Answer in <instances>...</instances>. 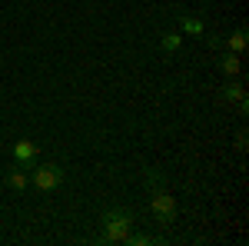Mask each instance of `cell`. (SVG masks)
<instances>
[{"label":"cell","mask_w":249,"mask_h":246,"mask_svg":"<svg viewBox=\"0 0 249 246\" xmlns=\"http://www.w3.org/2000/svg\"><path fill=\"white\" fill-rule=\"evenodd\" d=\"M179 43H183V37H179V34H166V37H163V50H166V54H173V50H179Z\"/></svg>","instance_id":"cell-9"},{"label":"cell","mask_w":249,"mask_h":246,"mask_svg":"<svg viewBox=\"0 0 249 246\" xmlns=\"http://www.w3.org/2000/svg\"><path fill=\"white\" fill-rule=\"evenodd\" d=\"M27 183H30V180H27V173H20L17 167L7 173V187H10V189H17V193H20V189H27Z\"/></svg>","instance_id":"cell-5"},{"label":"cell","mask_w":249,"mask_h":246,"mask_svg":"<svg viewBox=\"0 0 249 246\" xmlns=\"http://www.w3.org/2000/svg\"><path fill=\"white\" fill-rule=\"evenodd\" d=\"M223 96H226V100H243L246 94H243V87L232 80V83H226V87H223Z\"/></svg>","instance_id":"cell-8"},{"label":"cell","mask_w":249,"mask_h":246,"mask_svg":"<svg viewBox=\"0 0 249 246\" xmlns=\"http://www.w3.org/2000/svg\"><path fill=\"white\" fill-rule=\"evenodd\" d=\"M14 160H17V167H34V163H37V143L17 140V143H14Z\"/></svg>","instance_id":"cell-4"},{"label":"cell","mask_w":249,"mask_h":246,"mask_svg":"<svg viewBox=\"0 0 249 246\" xmlns=\"http://www.w3.org/2000/svg\"><path fill=\"white\" fill-rule=\"evenodd\" d=\"M150 209H153V216L163 227H173L176 223V196H170V189H163V183H153Z\"/></svg>","instance_id":"cell-2"},{"label":"cell","mask_w":249,"mask_h":246,"mask_svg":"<svg viewBox=\"0 0 249 246\" xmlns=\"http://www.w3.org/2000/svg\"><path fill=\"white\" fill-rule=\"evenodd\" d=\"M183 30H186V34H203V20H196V17H183Z\"/></svg>","instance_id":"cell-10"},{"label":"cell","mask_w":249,"mask_h":246,"mask_svg":"<svg viewBox=\"0 0 249 246\" xmlns=\"http://www.w3.org/2000/svg\"><path fill=\"white\" fill-rule=\"evenodd\" d=\"M219 67H223V74H226V76H236V74H239V67H243V63H239V57H236V54H226Z\"/></svg>","instance_id":"cell-7"},{"label":"cell","mask_w":249,"mask_h":246,"mask_svg":"<svg viewBox=\"0 0 249 246\" xmlns=\"http://www.w3.org/2000/svg\"><path fill=\"white\" fill-rule=\"evenodd\" d=\"M226 47H230L232 54H243V50H246V30L239 27V30H236V34H232V37L226 40Z\"/></svg>","instance_id":"cell-6"},{"label":"cell","mask_w":249,"mask_h":246,"mask_svg":"<svg viewBox=\"0 0 249 246\" xmlns=\"http://www.w3.org/2000/svg\"><path fill=\"white\" fill-rule=\"evenodd\" d=\"M100 223H103V236H100V243H123V240L130 236L133 216H130L126 209H107Z\"/></svg>","instance_id":"cell-1"},{"label":"cell","mask_w":249,"mask_h":246,"mask_svg":"<svg viewBox=\"0 0 249 246\" xmlns=\"http://www.w3.org/2000/svg\"><path fill=\"white\" fill-rule=\"evenodd\" d=\"M30 183H34L40 193H50V189H57L60 183H63V170H60L57 163H43V167H37V170H34Z\"/></svg>","instance_id":"cell-3"},{"label":"cell","mask_w":249,"mask_h":246,"mask_svg":"<svg viewBox=\"0 0 249 246\" xmlns=\"http://www.w3.org/2000/svg\"><path fill=\"white\" fill-rule=\"evenodd\" d=\"M123 243H133V246H146V243H153V240H150L146 233H130V236H126Z\"/></svg>","instance_id":"cell-11"}]
</instances>
